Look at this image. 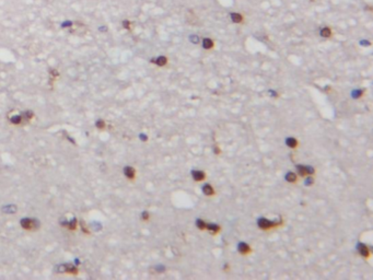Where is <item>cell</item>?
I'll list each match as a JSON object with an SVG mask.
<instances>
[{
  "label": "cell",
  "instance_id": "21",
  "mask_svg": "<svg viewBox=\"0 0 373 280\" xmlns=\"http://www.w3.org/2000/svg\"><path fill=\"white\" fill-rule=\"evenodd\" d=\"M189 41L192 42V43H194V44H198L200 38H199V36H197V35H191L189 36Z\"/></svg>",
  "mask_w": 373,
  "mask_h": 280
},
{
  "label": "cell",
  "instance_id": "8",
  "mask_svg": "<svg viewBox=\"0 0 373 280\" xmlns=\"http://www.w3.org/2000/svg\"><path fill=\"white\" fill-rule=\"evenodd\" d=\"M192 176L195 182H203L206 180V173L204 171H193Z\"/></svg>",
  "mask_w": 373,
  "mask_h": 280
},
{
  "label": "cell",
  "instance_id": "22",
  "mask_svg": "<svg viewBox=\"0 0 373 280\" xmlns=\"http://www.w3.org/2000/svg\"><path fill=\"white\" fill-rule=\"evenodd\" d=\"M150 219V213L148 212V211H143L142 213H141V220L142 221H148Z\"/></svg>",
  "mask_w": 373,
  "mask_h": 280
},
{
  "label": "cell",
  "instance_id": "9",
  "mask_svg": "<svg viewBox=\"0 0 373 280\" xmlns=\"http://www.w3.org/2000/svg\"><path fill=\"white\" fill-rule=\"evenodd\" d=\"M201 189H203L204 195L208 196V197H211V196H215L216 195V190H215V188L212 187L211 184H205Z\"/></svg>",
  "mask_w": 373,
  "mask_h": 280
},
{
  "label": "cell",
  "instance_id": "4",
  "mask_svg": "<svg viewBox=\"0 0 373 280\" xmlns=\"http://www.w3.org/2000/svg\"><path fill=\"white\" fill-rule=\"evenodd\" d=\"M238 251H239V253L241 255H248V254H251L252 252H253V250H252V247L247 243L241 242L238 245Z\"/></svg>",
  "mask_w": 373,
  "mask_h": 280
},
{
  "label": "cell",
  "instance_id": "11",
  "mask_svg": "<svg viewBox=\"0 0 373 280\" xmlns=\"http://www.w3.org/2000/svg\"><path fill=\"white\" fill-rule=\"evenodd\" d=\"M151 63L156 64L157 66H159V67H164V66L168 65L169 59H168V57H165V56H159V57H157L156 59H152Z\"/></svg>",
  "mask_w": 373,
  "mask_h": 280
},
{
  "label": "cell",
  "instance_id": "12",
  "mask_svg": "<svg viewBox=\"0 0 373 280\" xmlns=\"http://www.w3.org/2000/svg\"><path fill=\"white\" fill-rule=\"evenodd\" d=\"M320 35L323 38H331L333 36V30L329 26H323L320 30Z\"/></svg>",
  "mask_w": 373,
  "mask_h": 280
},
{
  "label": "cell",
  "instance_id": "16",
  "mask_svg": "<svg viewBox=\"0 0 373 280\" xmlns=\"http://www.w3.org/2000/svg\"><path fill=\"white\" fill-rule=\"evenodd\" d=\"M10 122L13 124V125H20L21 122H24L23 115H15V116H12L11 118H10Z\"/></svg>",
  "mask_w": 373,
  "mask_h": 280
},
{
  "label": "cell",
  "instance_id": "10",
  "mask_svg": "<svg viewBox=\"0 0 373 280\" xmlns=\"http://www.w3.org/2000/svg\"><path fill=\"white\" fill-rule=\"evenodd\" d=\"M201 45H203V47H204L205 49L210 50V49H213L215 48V42H213V40H211L210 37H205V38H203Z\"/></svg>",
  "mask_w": 373,
  "mask_h": 280
},
{
  "label": "cell",
  "instance_id": "5",
  "mask_svg": "<svg viewBox=\"0 0 373 280\" xmlns=\"http://www.w3.org/2000/svg\"><path fill=\"white\" fill-rule=\"evenodd\" d=\"M230 19H231V21L235 24L244 23V20H245L244 15H243L242 13H240V12H231V13H230Z\"/></svg>",
  "mask_w": 373,
  "mask_h": 280
},
{
  "label": "cell",
  "instance_id": "20",
  "mask_svg": "<svg viewBox=\"0 0 373 280\" xmlns=\"http://www.w3.org/2000/svg\"><path fill=\"white\" fill-rule=\"evenodd\" d=\"M305 168H306V173H308V176H309V175L313 176V175L315 174V169L313 168V166H311V165H305Z\"/></svg>",
  "mask_w": 373,
  "mask_h": 280
},
{
  "label": "cell",
  "instance_id": "15",
  "mask_svg": "<svg viewBox=\"0 0 373 280\" xmlns=\"http://www.w3.org/2000/svg\"><path fill=\"white\" fill-rule=\"evenodd\" d=\"M286 181L287 182H289V183H291V184H293V183H297L298 182V174L297 173H294V172H288L286 174Z\"/></svg>",
  "mask_w": 373,
  "mask_h": 280
},
{
  "label": "cell",
  "instance_id": "19",
  "mask_svg": "<svg viewBox=\"0 0 373 280\" xmlns=\"http://www.w3.org/2000/svg\"><path fill=\"white\" fill-rule=\"evenodd\" d=\"M96 128L100 129V130H104V129L106 128V122H105L104 120H102V119L98 120V122H96Z\"/></svg>",
  "mask_w": 373,
  "mask_h": 280
},
{
  "label": "cell",
  "instance_id": "25",
  "mask_svg": "<svg viewBox=\"0 0 373 280\" xmlns=\"http://www.w3.org/2000/svg\"><path fill=\"white\" fill-rule=\"evenodd\" d=\"M305 184H306V186H311V185H313V184H314V178H313V176L309 175V177H308L306 181H305Z\"/></svg>",
  "mask_w": 373,
  "mask_h": 280
},
{
  "label": "cell",
  "instance_id": "7",
  "mask_svg": "<svg viewBox=\"0 0 373 280\" xmlns=\"http://www.w3.org/2000/svg\"><path fill=\"white\" fill-rule=\"evenodd\" d=\"M358 251H359V254L363 258H369V257L371 256V252H370L369 247L366 244H362V243L358 244Z\"/></svg>",
  "mask_w": 373,
  "mask_h": 280
},
{
  "label": "cell",
  "instance_id": "2",
  "mask_svg": "<svg viewBox=\"0 0 373 280\" xmlns=\"http://www.w3.org/2000/svg\"><path fill=\"white\" fill-rule=\"evenodd\" d=\"M20 224L23 230L25 231H36L38 227H40V223L36 219H33V218H23L21 221H20Z\"/></svg>",
  "mask_w": 373,
  "mask_h": 280
},
{
  "label": "cell",
  "instance_id": "3",
  "mask_svg": "<svg viewBox=\"0 0 373 280\" xmlns=\"http://www.w3.org/2000/svg\"><path fill=\"white\" fill-rule=\"evenodd\" d=\"M136 169L135 168H133V166H129V165H127V166H125V169H124V175L126 176V178L127 180H129V181H135L136 180Z\"/></svg>",
  "mask_w": 373,
  "mask_h": 280
},
{
  "label": "cell",
  "instance_id": "23",
  "mask_svg": "<svg viewBox=\"0 0 373 280\" xmlns=\"http://www.w3.org/2000/svg\"><path fill=\"white\" fill-rule=\"evenodd\" d=\"M123 26H124V29L130 30L131 29V22L129 20H124L123 21Z\"/></svg>",
  "mask_w": 373,
  "mask_h": 280
},
{
  "label": "cell",
  "instance_id": "26",
  "mask_svg": "<svg viewBox=\"0 0 373 280\" xmlns=\"http://www.w3.org/2000/svg\"><path fill=\"white\" fill-rule=\"evenodd\" d=\"M220 152H221V151H220V149H219V147H218V146H215V153H216V154H220Z\"/></svg>",
  "mask_w": 373,
  "mask_h": 280
},
{
  "label": "cell",
  "instance_id": "1",
  "mask_svg": "<svg viewBox=\"0 0 373 280\" xmlns=\"http://www.w3.org/2000/svg\"><path fill=\"white\" fill-rule=\"evenodd\" d=\"M283 224V220L280 219L279 221L278 220H275V221H271V220H268L266 218H259L258 221H257V225L261 230H264V231H269V230H273V229H276V228H279Z\"/></svg>",
  "mask_w": 373,
  "mask_h": 280
},
{
  "label": "cell",
  "instance_id": "24",
  "mask_svg": "<svg viewBox=\"0 0 373 280\" xmlns=\"http://www.w3.org/2000/svg\"><path fill=\"white\" fill-rule=\"evenodd\" d=\"M80 225H81V230L83 231V233L84 234H90L91 232H90V230H88V227L86 225V223L84 222H80Z\"/></svg>",
  "mask_w": 373,
  "mask_h": 280
},
{
  "label": "cell",
  "instance_id": "17",
  "mask_svg": "<svg viewBox=\"0 0 373 280\" xmlns=\"http://www.w3.org/2000/svg\"><path fill=\"white\" fill-rule=\"evenodd\" d=\"M64 273H66V274H78V269L76 267H73L72 265H65Z\"/></svg>",
  "mask_w": 373,
  "mask_h": 280
},
{
  "label": "cell",
  "instance_id": "6",
  "mask_svg": "<svg viewBox=\"0 0 373 280\" xmlns=\"http://www.w3.org/2000/svg\"><path fill=\"white\" fill-rule=\"evenodd\" d=\"M206 230L211 235H217L221 231V227L219 224H216V223H206Z\"/></svg>",
  "mask_w": 373,
  "mask_h": 280
},
{
  "label": "cell",
  "instance_id": "18",
  "mask_svg": "<svg viewBox=\"0 0 373 280\" xmlns=\"http://www.w3.org/2000/svg\"><path fill=\"white\" fill-rule=\"evenodd\" d=\"M196 225H197V228H198L200 231L206 230V222L203 219H197L196 220Z\"/></svg>",
  "mask_w": 373,
  "mask_h": 280
},
{
  "label": "cell",
  "instance_id": "13",
  "mask_svg": "<svg viewBox=\"0 0 373 280\" xmlns=\"http://www.w3.org/2000/svg\"><path fill=\"white\" fill-rule=\"evenodd\" d=\"M286 145L291 149H297L299 146V141L294 137H288L286 139Z\"/></svg>",
  "mask_w": 373,
  "mask_h": 280
},
{
  "label": "cell",
  "instance_id": "14",
  "mask_svg": "<svg viewBox=\"0 0 373 280\" xmlns=\"http://www.w3.org/2000/svg\"><path fill=\"white\" fill-rule=\"evenodd\" d=\"M296 169H297L298 176H300V177H306V176H308V173H306V168H305V165H302V164H298V165H296Z\"/></svg>",
  "mask_w": 373,
  "mask_h": 280
}]
</instances>
